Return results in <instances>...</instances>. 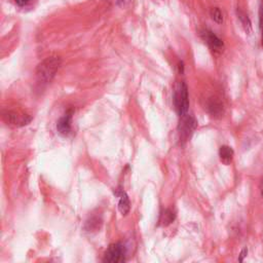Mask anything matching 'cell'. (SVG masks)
Returning a JSON list of instances; mask_svg holds the SVG:
<instances>
[{
    "mask_svg": "<svg viewBox=\"0 0 263 263\" xmlns=\"http://www.w3.org/2000/svg\"><path fill=\"white\" fill-rule=\"evenodd\" d=\"M61 64L62 60L59 57H48L44 59L36 68V78L38 83H49L55 76Z\"/></svg>",
    "mask_w": 263,
    "mask_h": 263,
    "instance_id": "obj_1",
    "label": "cell"
},
{
    "mask_svg": "<svg viewBox=\"0 0 263 263\" xmlns=\"http://www.w3.org/2000/svg\"><path fill=\"white\" fill-rule=\"evenodd\" d=\"M174 104L179 116H183L187 114V111L189 108V97H188L187 85L184 82L177 83L175 87Z\"/></svg>",
    "mask_w": 263,
    "mask_h": 263,
    "instance_id": "obj_2",
    "label": "cell"
},
{
    "mask_svg": "<svg viewBox=\"0 0 263 263\" xmlns=\"http://www.w3.org/2000/svg\"><path fill=\"white\" fill-rule=\"evenodd\" d=\"M180 117H181V120L178 125V130H179L180 141L184 143L189 140V138L195 130L197 126V121L192 115H188V114H185Z\"/></svg>",
    "mask_w": 263,
    "mask_h": 263,
    "instance_id": "obj_3",
    "label": "cell"
},
{
    "mask_svg": "<svg viewBox=\"0 0 263 263\" xmlns=\"http://www.w3.org/2000/svg\"><path fill=\"white\" fill-rule=\"evenodd\" d=\"M125 247L120 242L111 243L105 252L103 261L108 263H118L125 261Z\"/></svg>",
    "mask_w": 263,
    "mask_h": 263,
    "instance_id": "obj_4",
    "label": "cell"
},
{
    "mask_svg": "<svg viewBox=\"0 0 263 263\" xmlns=\"http://www.w3.org/2000/svg\"><path fill=\"white\" fill-rule=\"evenodd\" d=\"M2 117H3V120L6 123L17 125V126L26 125V124H28L32 120L31 116H29L27 114L20 115L18 113L13 112V111H6V112H4Z\"/></svg>",
    "mask_w": 263,
    "mask_h": 263,
    "instance_id": "obj_5",
    "label": "cell"
},
{
    "mask_svg": "<svg viewBox=\"0 0 263 263\" xmlns=\"http://www.w3.org/2000/svg\"><path fill=\"white\" fill-rule=\"evenodd\" d=\"M200 35L212 50L217 51V52L222 51L223 46H224L223 41L216 34H214L212 31H210L208 29H204L200 32Z\"/></svg>",
    "mask_w": 263,
    "mask_h": 263,
    "instance_id": "obj_6",
    "label": "cell"
},
{
    "mask_svg": "<svg viewBox=\"0 0 263 263\" xmlns=\"http://www.w3.org/2000/svg\"><path fill=\"white\" fill-rule=\"evenodd\" d=\"M72 114L73 111L69 110L66 112V114L64 116H62L57 123V129L59 132L60 135L67 137L68 135H70L71 130H72V126H71V122H72Z\"/></svg>",
    "mask_w": 263,
    "mask_h": 263,
    "instance_id": "obj_7",
    "label": "cell"
},
{
    "mask_svg": "<svg viewBox=\"0 0 263 263\" xmlns=\"http://www.w3.org/2000/svg\"><path fill=\"white\" fill-rule=\"evenodd\" d=\"M115 195L117 197H119V199H118V210H119V212L123 216L127 215L129 210H130V202H129V198H128L127 194L125 193V191L123 189H121L119 187L115 190Z\"/></svg>",
    "mask_w": 263,
    "mask_h": 263,
    "instance_id": "obj_8",
    "label": "cell"
},
{
    "mask_svg": "<svg viewBox=\"0 0 263 263\" xmlns=\"http://www.w3.org/2000/svg\"><path fill=\"white\" fill-rule=\"evenodd\" d=\"M206 109L208 112L213 117H220L223 114V104L216 98H211L206 103Z\"/></svg>",
    "mask_w": 263,
    "mask_h": 263,
    "instance_id": "obj_9",
    "label": "cell"
},
{
    "mask_svg": "<svg viewBox=\"0 0 263 263\" xmlns=\"http://www.w3.org/2000/svg\"><path fill=\"white\" fill-rule=\"evenodd\" d=\"M219 155H220V159L221 161L224 163V164H229L232 160V157H233V150L231 147L229 146H226V145H223L220 147V150H219Z\"/></svg>",
    "mask_w": 263,
    "mask_h": 263,
    "instance_id": "obj_10",
    "label": "cell"
},
{
    "mask_svg": "<svg viewBox=\"0 0 263 263\" xmlns=\"http://www.w3.org/2000/svg\"><path fill=\"white\" fill-rule=\"evenodd\" d=\"M176 218V214L170 210V209H166L162 212V214L160 215V219H159V223L160 225L162 226H167L170 225L172 222H174Z\"/></svg>",
    "mask_w": 263,
    "mask_h": 263,
    "instance_id": "obj_11",
    "label": "cell"
},
{
    "mask_svg": "<svg viewBox=\"0 0 263 263\" xmlns=\"http://www.w3.org/2000/svg\"><path fill=\"white\" fill-rule=\"evenodd\" d=\"M237 15H238V18L240 20V23L242 24V27H243L245 31L250 34V32L252 31V26H251V21H250V18H249L248 15H247L243 11H241V10H239V11L237 10Z\"/></svg>",
    "mask_w": 263,
    "mask_h": 263,
    "instance_id": "obj_12",
    "label": "cell"
},
{
    "mask_svg": "<svg viewBox=\"0 0 263 263\" xmlns=\"http://www.w3.org/2000/svg\"><path fill=\"white\" fill-rule=\"evenodd\" d=\"M101 225H102V220L99 219L98 217H92V218H90L89 220L86 221L85 229H86L87 231L98 230V229H100Z\"/></svg>",
    "mask_w": 263,
    "mask_h": 263,
    "instance_id": "obj_13",
    "label": "cell"
},
{
    "mask_svg": "<svg viewBox=\"0 0 263 263\" xmlns=\"http://www.w3.org/2000/svg\"><path fill=\"white\" fill-rule=\"evenodd\" d=\"M210 15L214 22L217 24H222L223 23V13L220 10L219 7H213L210 10Z\"/></svg>",
    "mask_w": 263,
    "mask_h": 263,
    "instance_id": "obj_14",
    "label": "cell"
},
{
    "mask_svg": "<svg viewBox=\"0 0 263 263\" xmlns=\"http://www.w3.org/2000/svg\"><path fill=\"white\" fill-rule=\"evenodd\" d=\"M260 27L262 32V45H263V7L261 8V12H260Z\"/></svg>",
    "mask_w": 263,
    "mask_h": 263,
    "instance_id": "obj_15",
    "label": "cell"
},
{
    "mask_svg": "<svg viewBox=\"0 0 263 263\" xmlns=\"http://www.w3.org/2000/svg\"><path fill=\"white\" fill-rule=\"evenodd\" d=\"M32 0H15L16 4L20 5V6H24V5H27L28 3H30Z\"/></svg>",
    "mask_w": 263,
    "mask_h": 263,
    "instance_id": "obj_16",
    "label": "cell"
},
{
    "mask_svg": "<svg viewBox=\"0 0 263 263\" xmlns=\"http://www.w3.org/2000/svg\"><path fill=\"white\" fill-rule=\"evenodd\" d=\"M247 254H248V249H243L242 251H241V253H240V256H239V258H238V260L241 262L242 260H243V258L247 256Z\"/></svg>",
    "mask_w": 263,
    "mask_h": 263,
    "instance_id": "obj_17",
    "label": "cell"
},
{
    "mask_svg": "<svg viewBox=\"0 0 263 263\" xmlns=\"http://www.w3.org/2000/svg\"><path fill=\"white\" fill-rule=\"evenodd\" d=\"M260 191H261V195H262V198H263V178L260 182Z\"/></svg>",
    "mask_w": 263,
    "mask_h": 263,
    "instance_id": "obj_18",
    "label": "cell"
},
{
    "mask_svg": "<svg viewBox=\"0 0 263 263\" xmlns=\"http://www.w3.org/2000/svg\"><path fill=\"white\" fill-rule=\"evenodd\" d=\"M183 69H184V67H183V63L181 62V63H179V72H180V73H182V72H183Z\"/></svg>",
    "mask_w": 263,
    "mask_h": 263,
    "instance_id": "obj_19",
    "label": "cell"
},
{
    "mask_svg": "<svg viewBox=\"0 0 263 263\" xmlns=\"http://www.w3.org/2000/svg\"><path fill=\"white\" fill-rule=\"evenodd\" d=\"M117 1H118V3L122 2V5H125L127 2H129V0H117Z\"/></svg>",
    "mask_w": 263,
    "mask_h": 263,
    "instance_id": "obj_20",
    "label": "cell"
}]
</instances>
